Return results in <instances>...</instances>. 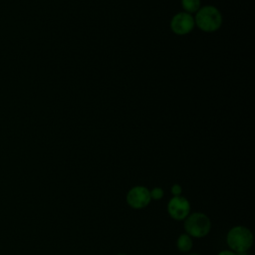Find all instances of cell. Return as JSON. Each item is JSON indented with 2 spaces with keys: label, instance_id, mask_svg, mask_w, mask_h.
<instances>
[{
  "label": "cell",
  "instance_id": "1",
  "mask_svg": "<svg viewBox=\"0 0 255 255\" xmlns=\"http://www.w3.org/2000/svg\"><path fill=\"white\" fill-rule=\"evenodd\" d=\"M194 23L203 32H215L222 24V15L216 7L207 5L198 9L194 17Z\"/></svg>",
  "mask_w": 255,
  "mask_h": 255
},
{
  "label": "cell",
  "instance_id": "2",
  "mask_svg": "<svg viewBox=\"0 0 255 255\" xmlns=\"http://www.w3.org/2000/svg\"><path fill=\"white\" fill-rule=\"evenodd\" d=\"M226 243L235 253L248 251L253 244V234L244 226H234L226 235Z\"/></svg>",
  "mask_w": 255,
  "mask_h": 255
},
{
  "label": "cell",
  "instance_id": "3",
  "mask_svg": "<svg viewBox=\"0 0 255 255\" xmlns=\"http://www.w3.org/2000/svg\"><path fill=\"white\" fill-rule=\"evenodd\" d=\"M186 234L194 238H202L206 236L211 228L209 217L202 212L189 213L183 223Z\"/></svg>",
  "mask_w": 255,
  "mask_h": 255
},
{
  "label": "cell",
  "instance_id": "4",
  "mask_svg": "<svg viewBox=\"0 0 255 255\" xmlns=\"http://www.w3.org/2000/svg\"><path fill=\"white\" fill-rule=\"evenodd\" d=\"M127 203L133 209H142L146 207L151 198L149 190L142 185H136L131 187L127 193Z\"/></svg>",
  "mask_w": 255,
  "mask_h": 255
},
{
  "label": "cell",
  "instance_id": "5",
  "mask_svg": "<svg viewBox=\"0 0 255 255\" xmlns=\"http://www.w3.org/2000/svg\"><path fill=\"white\" fill-rule=\"evenodd\" d=\"M167 212L174 220H184L190 213V203L183 196H173L167 203Z\"/></svg>",
  "mask_w": 255,
  "mask_h": 255
},
{
  "label": "cell",
  "instance_id": "6",
  "mask_svg": "<svg viewBox=\"0 0 255 255\" xmlns=\"http://www.w3.org/2000/svg\"><path fill=\"white\" fill-rule=\"evenodd\" d=\"M194 18L186 12L175 14L170 20V29L176 35H186L194 28Z\"/></svg>",
  "mask_w": 255,
  "mask_h": 255
},
{
  "label": "cell",
  "instance_id": "7",
  "mask_svg": "<svg viewBox=\"0 0 255 255\" xmlns=\"http://www.w3.org/2000/svg\"><path fill=\"white\" fill-rule=\"evenodd\" d=\"M192 245H193V242H192V239L191 237L186 234V233H182L178 236L177 240H176V247L177 249L182 252V253H185V252H188L191 250L192 248Z\"/></svg>",
  "mask_w": 255,
  "mask_h": 255
},
{
  "label": "cell",
  "instance_id": "8",
  "mask_svg": "<svg viewBox=\"0 0 255 255\" xmlns=\"http://www.w3.org/2000/svg\"><path fill=\"white\" fill-rule=\"evenodd\" d=\"M181 6L186 13H196L200 8V0H181Z\"/></svg>",
  "mask_w": 255,
  "mask_h": 255
},
{
  "label": "cell",
  "instance_id": "9",
  "mask_svg": "<svg viewBox=\"0 0 255 255\" xmlns=\"http://www.w3.org/2000/svg\"><path fill=\"white\" fill-rule=\"evenodd\" d=\"M150 198L153 200H160L163 197V189L161 187H154L149 190Z\"/></svg>",
  "mask_w": 255,
  "mask_h": 255
},
{
  "label": "cell",
  "instance_id": "10",
  "mask_svg": "<svg viewBox=\"0 0 255 255\" xmlns=\"http://www.w3.org/2000/svg\"><path fill=\"white\" fill-rule=\"evenodd\" d=\"M170 191H171V193H172V195L173 196H180V194H181V192H182V188H181V186L179 185V184H173L172 186H171V188H170Z\"/></svg>",
  "mask_w": 255,
  "mask_h": 255
},
{
  "label": "cell",
  "instance_id": "11",
  "mask_svg": "<svg viewBox=\"0 0 255 255\" xmlns=\"http://www.w3.org/2000/svg\"><path fill=\"white\" fill-rule=\"evenodd\" d=\"M218 255H237V254L231 250H223V251L219 252Z\"/></svg>",
  "mask_w": 255,
  "mask_h": 255
},
{
  "label": "cell",
  "instance_id": "12",
  "mask_svg": "<svg viewBox=\"0 0 255 255\" xmlns=\"http://www.w3.org/2000/svg\"><path fill=\"white\" fill-rule=\"evenodd\" d=\"M237 255H249L248 253H247V251H244V252H238V253H236Z\"/></svg>",
  "mask_w": 255,
  "mask_h": 255
},
{
  "label": "cell",
  "instance_id": "13",
  "mask_svg": "<svg viewBox=\"0 0 255 255\" xmlns=\"http://www.w3.org/2000/svg\"><path fill=\"white\" fill-rule=\"evenodd\" d=\"M117 255H128V254H125V253H119V254H117Z\"/></svg>",
  "mask_w": 255,
  "mask_h": 255
},
{
  "label": "cell",
  "instance_id": "14",
  "mask_svg": "<svg viewBox=\"0 0 255 255\" xmlns=\"http://www.w3.org/2000/svg\"><path fill=\"white\" fill-rule=\"evenodd\" d=\"M187 255H199V254H196V253H191V254H187Z\"/></svg>",
  "mask_w": 255,
  "mask_h": 255
}]
</instances>
